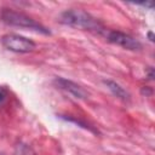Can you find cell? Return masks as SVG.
I'll use <instances>...</instances> for the list:
<instances>
[{"mask_svg":"<svg viewBox=\"0 0 155 155\" xmlns=\"http://www.w3.org/2000/svg\"><path fill=\"white\" fill-rule=\"evenodd\" d=\"M103 82H104V85L108 87V90H109L115 97H117L119 99H121V101H124V102H128V101H130V93H128L120 84H117V82L114 81V80H109V79L103 80Z\"/></svg>","mask_w":155,"mask_h":155,"instance_id":"cell-6","label":"cell"},{"mask_svg":"<svg viewBox=\"0 0 155 155\" xmlns=\"http://www.w3.org/2000/svg\"><path fill=\"white\" fill-rule=\"evenodd\" d=\"M2 46L16 53H28L35 48V42L25 36L18 34H6L1 38Z\"/></svg>","mask_w":155,"mask_h":155,"instance_id":"cell-3","label":"cell"},{"mask_svg":"<svg viewBox=\"0 0 155 155\" xmlns=\"http://www.w3.org/2000/svg\"><path fill=\"white\" fill-rule=\"evenodd\" d=\"M54 85L57 87H59L61 90L65 91L67 93L71 94L74 98H79V99H84L87 97V92L76 82L64 79V78H56L54 79Z\"/></svg>","mask_w":155,"mask_h":155,"instance_id":"cell-5","label":"cell"},{"mask_svg":"<svg viewBox=\"0 0 155 155\" xmlns=\"http://www.w3.org/2000/svg\"><path fill=\"white\" fill-rule=\"evenodd\" d=\"M6 96H7V90L4 86H0V103H2L5 101Z\"/></svg>","mask_w":155,"mask_h":155,"instance_id":"cell-7","label":"cell"},{"mask_svg":"<svg viewBox=\"0 0 155 155\" xmlns=\"http://www.w3.org/2000/svg\"><path fill=\"white\" fill-rule=\"evenodd\" d=\"M105 38L108 39L109 42L117 45L120 47H124L126 50H130V51H137V50L142 48V44L137 39H134L133 36H131L126 33L119 31V30L105 31Z\"/></svg>","mask_w":155,"mask_h":155,"instance_id":"cell-4","label":"cell"},{"mask_svg":"<svg viewBox=\"0 0 155 155\" xmlns=\"http://www.w3.org/2000/svg\"><path fill=\"white\" fill-rule=\"evenodd\" d=\"M1 21L11 27H17V28H23L27 30H31L35 33H40L44 35H48L50 30L42 25L41 23L36 22L35 19H33L31 17L18 12V11H13L10 8H4V11L1 12Z\"/></svg>","mask_w":155,"mask_h":155,"instance_id":"cell-2","label":"cell"},{"mask_svg":"<svg viewBox=\"0 0 155 155\" xmlns=\"http://www.w3.org/2000/svg\"><path fill=\"white\" fill-rule=\"evenodd\" d=\"M149 38H150V40H151V41L154 40V36H153V33H149Z\"/></svg>","mask_w":155,"mask_h":155,"instance_id":"cell-9","label":"cell"},{"mask_svg":"<svg viewBox=\"0 0 155 155\" xmlns=\"http://www.w3.org/2000/svg\"><path fill=\"white\" fill-rule=\"evenodd\" d=\"M59 22L84 30H93L99 33L105 31L103 24L96 17L84 10H65L59 15Z\"/></svg>","mask_w":155,"mask_h":155,"instance_id":"cell-1","label":"cell"},{"mask_svg":"<svg viewBox=\"0 0 155 155\" xmlns=\"http://www.w3.org/2000/svg\"><path fill=\"white\" fill-rule=\"evenodd\" d=\"M137 5H142V6H145V7L153 8V6H154V2H153V1H145V2H137Z\"/></svg>","mask_w":155,"mask_h":155,"instance_id":"cell-8","label":"cell"}]
</instances>
